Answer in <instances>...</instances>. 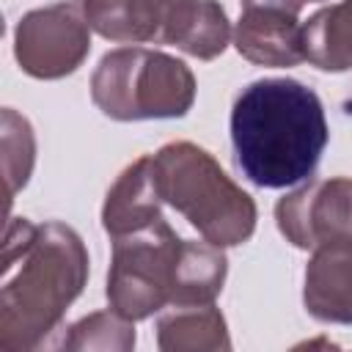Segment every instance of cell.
Returning <instances> with one entry per match:
<instances>
[{"mask_svg": "<svg viewBox=\"0 0 352 352\" xmlns=\"http://www.w3.org/2000/svg\"><path fill=\"white\" fill-rule=\"evenodd\" d=\"M82 236L60 223L8 217L3 236L0 352L41 346L88 283Z\"/></svg>", "mask_w": 352, "mask_h": 352, "instance_id": "cell-1", "label": "cell"}, {"mask_svg": "<svg viewBox=\"0 0 352 352\" xmlns=\"http://www.w3.org/2000/svg\"><path fill=\"white\" fill-rule=\"evenodd\" d=\"M228 126L236 168L267 190L311 179L330 140L322 99L292 77L248 82L231 104Z\"/></svg>", "mask_w": 352, "mask_h": 352, "instance_id": "cell-2", "label": "cell"}, {"mask_svg": "<svg viewBox=\"0 0 352 352\" xmlns=\"http://www.w3.org/2000/svg\"><path fill=\"white\" fill-rule=\"evenodd\" d=\"M160 195L212 245L234 248L256 231V201L198 143L173 140L154 154Z\"/></svg>", "mask_w": 352, "mask_h": 352, "instance_id": "cell-3", "label": "cell"}, {"mask_svg": "<svg viewBox=\"0 0 352 352\" xmlns=\"http://www.w3.org/2000/svg\"><path fill=\"white\" fill-rule=\"evenodd\" d=\"M91 25L116 44H170L198 60H214L231 41L217 0H74Z\"/></svg>", "mask_w": 352, "mask_h": 352, "instance_id": "cell-4", "label": "cell"}, {"mask_svg": "<svg viewBox=\"0 0 352 352\" xmlns=\"http://www.w3.org/2000/svg\"><path fill=\"white\" fill-rule=\"evenodd\" d=\"M192 69L160 50L118 47L91 74V99L113 121L182 118L195 102Z\"/></svg>", "mask_w": 352, "mask_h": 352, "instance_id": "cell-5", "label": "cell"}, {"mask_svg": "<svg viewBox=\"0 0 352 352\" xmlns=\"http://www.w3.org/2000/svg\"><path fill=\"white\" fill-rule=\"evenodd\" d=\"M179 245L182 236L165 217L146 228L113 236L104 286L110 308L129 322H140L170 305Z\"/></svg>", "mask_w": 352, "mask_h": 352, "instance_id": "cell-6", "label": "cell"}, {"mask_svg": "<svg viewBox=\"0 0 352 352\" xmlns=\"http://www.w3.org/2000/svg\"><path fill=\"white\" fill-rule=\"evenodd\" d=\"M91 52V25L80 6L52 3L19 16L14 28V58L33 80L74 74Z\"/></svg>", "mask_w": 352, "mask_h": 352, "instance_id": "cell-7", "label": "cell"}, {"mask_svg": "<svg viewBox=\"0 0 352 352\" xmlns=\"http://www.w3.org/2000/svg\"><path fill=\"white\" fill-rule=\"evenodd\" d=\"M275 226L297 250L352 236V179H305L275 204Z\"/></svg>", "mask_w": 352, "mask_h": 352, "instance_id": "cell-8", "label": "cell"}, {"mask_svg": "<svg viewBox=\"0 0 352 352\" xmlns=\"http://www.w3.org/2000/svg\"><path fill=\"white\" fill-rule=\"evenodd\" d=\"M231 36L236 52L256 66L289 69L305 60L302 22L297 19V14L267 6H250L242 8Z\"/></svg>", "mask_w": 352, "mask_h": 352, "instance_id": "cell-9", "label": "cell"}, {"mask_svg": "<svg viewBox=\"0 0 352 352\" xmlns=\"http://www.w3.org/2000/svg\"><path fill=\"white\" fill-rule=\"evenodd\" d=\"M302 305L316 322L352 324V236L314 250L302 275Z\"/></svg>", "mask_w": 352, "mask_h": 352, "instance_id": "cell-10", "label": "cell"}, {"mask_svg": "<svg viewBox=\"0 0 352 352\" xmlns=\"http://www.w3.org/2000/svg\"><path fill=\"white\" fill-rule=\"evenodd\" d=\"M162 195L154 170V154H143L129 162L102 204V228L110 236H121L162 220Z\"/></svg>", "mask_w": 352, "mask_h": 352, "instance_id": "cell-11", "label": "cell"}, {"mask_svg": "<svg viewBox=\"0 0 352 352\" xmlns=\"http://www.w3.org/2000/svg\"><path fill=\"white\" fill-rule=\"evenodd\" d=\"M157 346L162 352H220L231 349L226 316L214 302L173 305L157 319Z\"/></svg>", "mask_w": 352, "mask_h": 352, "instance_id": "cell-12", "label": "cell"}, {"mask_svg": "<svg viewBox=\"0 0 352 352\" xmlns=\"http://www.w3.org/2000/svg\"><path fill=\"white\" fill-rule=\"evenodd\" d=\"M228 275V258L220 245L182 239L173 286H170V305H206L223 292Z\"/></svg>", "mask_w": 352, "mask_h": 352, "instance_id": "cell-13", "label": "cell"}, {"mask_svg": "<svg viewBox=\"0 0 352 352\" xmlns=\"http://www.w3.org/2000/svg\"><path fill=\"white\" fill-rule=\"evenodd\" d=\"M305 60L319 72H349L352 69V0H341L319 8L302 22Z\"/></svg>", "mask_w": 352, "mask_h": 352, "instance_id": "cell-14", "label": "cell"}, {"mask_svg": "<svg viewBox=\"0 0 352 352\" xmlns=\"http://www.w3.org/2000/svg\"><path fill=\"white\" fill-rule=\"evenodd\" d=\"M0 151H3V182L6 209H11L16 192L28 184L36 165V135L25 116L14 107H3L0 116Z\"/></svg>", "mask_w": 352, "mask_h": 352, "instance_id": "cell-15", "label": "cell"}, {"mask_svg": "<svg viewBox=\"0 0 352 352\" xmlns=\"http://www.w3.org/2000/svg\"><path fill=\"white\" fill-rule=\"evenodd\" d=\"M135 322L124 319L113 308L94 311L74 322L63 336L66 349H102V352H129L135 346Z\"/></svg>", "mask_w": 352, "mask_h": 352, "instance_id": "cell-16", "label": "cell"}, {"mask_svg": "<svg viewBox=\"0 0 352 352\" xmlns=\"http://www.w3.org/2000/svg\"><path fill=\"white\" fill-rule=\"evenodd\" d=\"M305 3H322V0H242V8L267 6V8H280V11H289V14H300V8Z\"/></svg>", "mask_w": 352, "mask_h": 352, "instance_id": "cell-17", "label": "cell"}]
</instances>
